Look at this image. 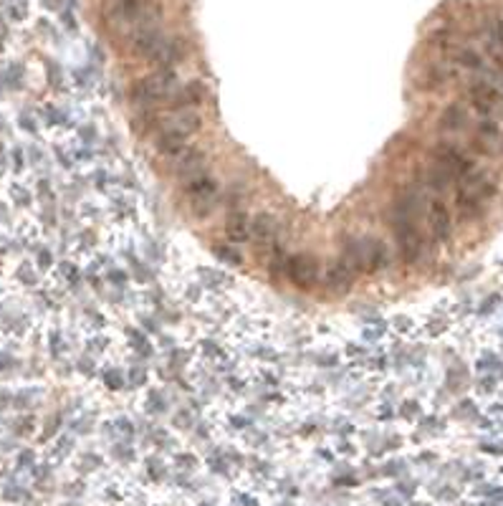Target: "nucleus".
<instances>
[{
  "mask_svg": "<svg viewBox=\"0 0 503 506\" xmlns=\"http://www.w3.org/2000/svg\"><path fill=\"white\" fill-rule=\"evenodd\" d=\"M142 407H145L147 415H162V413H167L170 410V397L165 395L160 387H147Z\"/></svg>",
  "mask_w": 503,
  "mask_h": 506,
  "instance_id": "24",
  "label": "nucleus"
},
{
  "mask_svg": "<svg viewBox=\"0 0 503 506\" xmlns=\"http://www.w3.org/2000/svg\"><path fill=\"white\" fill-rule=\"evenodd\" d=\"M64 506H74V504H71V501H69V504H64Z\"/></svg>",
  "mask_w": 503,
  "mask_h": 506,
  "instance_id": "47",
  "label": "nucleus"
},
{
  "mask_svg": "<svg viewBox=\"0 0 503 506\" xmlns=\"http://www.w3.org/2000/svg\"><path fill=\"white\" fill-rule=\"evenodd\" d=\"M276 233H278V221L273 213H255L250 218V241L255 246H271L276 241Z\"/></svg>",
  "mask_w": 503,
  "mask_h": 506,
  "instance_id": "15",
  "label": "nucleus"
},
{
  "mask_svg": "<svg viewBox=\"0 0 503 506\" xmlns=\"http://www.w3.org/2000/svg\"><path fill=\"white\" fill-rule=\"evenodd\" d=\"M470 147H473V152L486 155V158L503 155V127L496 119H491V116H483L478 122V127H475V137L470 142Z\"/></svg>",
  "mask_w": 503,
  "mask_h": 506,
  "instance_id": "11",
  "label": "nucleus"
},
{
  "mask_svg": "<svg viewBox=\"0 0 503 506\" xmlns=\"http://www.w3.org/2000/svg\"><path fill=\"white\" fill-rule=\"evenodd\" d=\"M203 129V114L197 109L167 111V122L155 134V152L160 158L175 160L190 147V140Z\"/></svg>",
  "mask_w": 503,
  "mask_h": 506,
  "instance_id": "1",
  "label": "nucleus"
},
{
  "mask_svg": "<svg viewBox=\"0 0 503 506\" xmlns=\"http://www.w3.org/2000/svg\"><path fill=\"white\" fill-rule=\"evenodd\" d=\"M428 231L435 243H448L453 238V216L448 205L438 198L428 200Z\"/></svg>",
  "mask_w": 503,
  "mask_h": 506,
  "instance_id": "14",
  "label": "nucleus"
},
{
  "mask_svg": "<svg viewBox=\"0 0 503 506\" xmlns=\"http://www.w3.org/2000/svg\"><path fill=\"white\" fill-rule=\"evenodd\" d=\"M150 0H101V21L114 31H129Z\"/></svg>",
  "mask_w": 503,
  "mask_h": 506,
  "instance_id": "5",
  "label": "nucleus"
},
{
  "mask_svg": "<svg viewBox=\"0 0 503 506\" xmlns=\"http://www.w3.org/2000/svg\"><path fill=\"white\" fill-rule=\"evenodd\" d=\"M142 471H145V476L150 478L152 483H165L170 476H172V468H170V463L165 458H160V456L150 453L145 461H142Z\"/></svg>",
  "mask_w": 503,
  "mask_h": 506,
  "instance_id": "22",
  "label": "nucleus"
},
{
  "mask_svg": "<svg viewBox=\"0 0 503 506\" xmlns=\"http://www.w3.org/2000/svg\"><path fill=\"white\" fill-rule=\"evenodd\" d=\"M0 13H3L6 23H26L31 18V6L28 0H6L0 6Z\"/></svg>",
  "mask_w": 503,
  "mask_h": 506,
  "instance_id": "23",
  "label": "nucleus"
},
{
  "mask_svg": "<svg viewBox=\"0 0 503 506\" xmlns=\"http://www.w3.org/2000/svg\"><path fill=\"white\" fill-rule=\"evenodd\" d=\"M56 276L64 281L66 286H74V284H79V279H82V271L76 268V263L61 261V263H58V268H56Z\"/></svg>",
  "mask_w": 503,
  "mask_h": 506,
  "instance_id": "36",
  "label": "nucleus"
},
{
  "mask_svg": "<svg viewBox=\"0 0 503 506\" xmlns=\"http://www.w3.org/2000/svg\"><path fill=\"white\" fill-rule=\"evenodd\" d=\"M468 119H470L468 109L460 101H453L440 114V129L443 132H463V129L468 127Z\"/></svg>",
  "mask_w": 503,
  "mask_h": 506,
  "instance_id": "20",
  "label": "nucleus"
},
{
  "mask_svg": "<svg viewBox=\"0 0 503 506\" xmlns=\"http://www.w3.org/2000/svg\"><path fill=\"white\" fill-rule=\"evenodd\" d=\"M167 38L162 23H137L127 31V51L134 58L150 61L152 53L162 46V41Z\"/></svg>",
  "mask_w": 503,
  "mask_h": 506,
  "instance_id": "6",
  "label": "nucleus"
},
{
  "mask_svg": "<svg viewBox=\"0 0 503 506\" xmlns=\"http://www.w3.org/2000/svg\"><path fill=\"white\" fill-rule=\"evenodd\" d=\"M226 238L231 246H243L250 241V216L245 210H231V213H228Z\"/></svg>",
  "mask_w": 503,
  "mask_h": 506,
  "instance_id": "16",
  "label": "nucleus"
},
{
  "mask_svg": "<svg viewBox=\"0 0 503 506\" xmlns=\"http://www.w3.org/2000/svg\"><path fill=\"white\" fill-rule=\"evenodd\" d=\"M455 208H458V216H460V221H475V218L480 216V210H483V203L458 190L455 192Z\"/></svg>",
  "mask_w": 503,
  "mask_h": 506,
  "instance_id": "26",
  "label": "nucleus"
},
{
  "mask_svg": "<svg viewBox=\"0 0 503 506\" xmlns=\"http://www.w3.org/2000/svg\"><path fill=\"white\" fill-rule=\"evenodd\" d=\"M453 182H455V177H453L448 170H443L440 165H435V163H433V167L428 170V175H425V185H428L430 190H435V192L448 190Z\"/></svg>",
  "mask_w": 503,
  "mask_h": 506,
  "instance_id": "28",
  "label": "nucleus"
},
{
  "mask_svg": "<svg viewBox=\"0 0 503 506\" xmlns=\"http://www.w3.org/2000/svg\"><path fill=\"white\" fill-rule=\"evenodd\" d=\"M195 506H215V504H213V501H197Z\"/></svg>",
  "mask_w": 503,
  "mask_h": 506,
  "instance_id": "46",
  "label": "nucleus"
},
{
  "mask_svg": "<svg viewBox=\"0 0 503 506\" xmlns=\"http://www.w3.org/2000/svg\"><path fill=\"white\" fill-rule=\"evenodd\" d=\"M111 451H116V453H111V458L116 456L119 463H132V461H137V453H134V449L132 446H127V443H116Z\"/></svg>",
  "mask_w": 503,
  "mask_h": 506,
  "instance_id": "41",
  "label": "nucleus"
},
{
  "mask_svg": "<svg viewBox=\"0 0 503 506\" xmlns=\"http://www.w3.org/2000/svg\"><path fill=\"white\" fill-rule=\"evenodd\" d=\"M96 127L94 124H82V127L76 129V137L84 140V147H94V140H96Z\"/></svg>",
  "mask_w": 503,
  "mask_h": 506,
  "instance_id": "42",
  "label": "nucleus"
},
{
  "mask_svg": "<svg viewBox=\"0 0 503 506\" xmlns=\"http://www.w3.org/2000/svg\"><path fill=\"white\" fill-rule=\"evenodd\" d=\"M18 124H21L26 132H35V116L31 114V111H21V116H18Z\"/></svg>",
  "mask_w": 503,
  "mask_h": 506,
  "instance_id": "43",
  "label": "nucleus"
},
{
  "mask_svg": "<svg viewBox=\"0 0 503 506\" xmlns=\"http://www.w3.org/2000/svg\"><path fill=\"white\" fill-rule=\"evenodd\" d=\"M284 274L289 276V281L301 291H311L314 286L321 279V261H319L316 253H309V251H299V253H291L289 261H286Z\"/></svg>",
  "mask_w": 503,
  "mask_h": 506,
  "instance_id": "4",
  "label": "nucleus"
},
{
  "mask_svg": "<svg viewBox=\"0 0 503 506\" xmlns=\"http://www.w3.org/2000/svg\"><path fill=\"white\" fill-rule=\"evenodd\" d=\"M31 261L35 263V268H38V271H41L43 276L51 274L53 266H56V263H53V251H51V248H46V246H41V248H35V251H33V258H31Z\"/></svg>",
  "mask_w": 503,
  "mask_h": 506,
  "instance_id": "34",
  "label": "nucleus"
},
{
  "mask_svg": "<svg viewBox=\"0 0 503 506\" xmlns=\"http://www.w3.org/2000/svg\"><path fill=\"white\" fill-rule=\"evenodd\" d=\"M8 195H11V200H13V208L23 210V208H31V205H33V190L21 185V182H16V185L8 190Z\"/></svg>",
  "mask_w": 503,
  "mask_h": 506,
  "instance_id": "32",
  "label": "nucleus"
},
{
  "mask_svg": "<svg viewBox=\"0 0 503 506\" xmlns=\"http://www.w3.org/2000/svg\"><path fill=\"white\" fill-rule=\"evenodd\" d=\"M213 256L218 258L223 266H228V268H241L245 263V258H243V253L236 248V246H213Z\"/></svg>",
  "mask_w": 503,
  "mask_h": 506,
  "instance_id": "29",
  "label": "nucleus"
},
{
  "mask_svg": "<svg viewBox=\"0 0 503 506\" xmlns=\"http://www.w3.org/2000/svg\"><path fill=\"white\" fill-rule=\"evenodd\" d=\"M200 279H203V289H220V284H231V276L220 268H210V266H200Z\"/></svg>",
  "mask_w": 503,
  "mask_h": 506,
  "instance_id": "31",
  "label": "nucleus"
},
{
  "mask_svg": "<svg viewBox=\"0 0 503 506\" xmlns=\"http://www.w3.org/2000/svg\"><path fill=\"white\" fill-rule=\"evenodd\" d=\"M205 99H208V87H205L200 79H190V82L179 84L175 89V94L165 101L162 111H185V109H197L203 106Z\"/></svg>",
  "mask_w": 503,
  "mask_h": 506,
  "instance_id": "12",
  "label": "nucleus"
},
{
  "mask_svg": "<svg viewBox=\"0 0 503 506\" xmlns=\"http://www.w3.org/2000/svg\"><path fill=\"white\" fill-rule=\"evenodd\" d=\"M172 163H175L172 167L175 177H177L179 182H187L192 180V177H197V175L208 172V152H205L203 147L190 145L179 158H175Z\"/></svg>",
  "mask_w": 503,
  "mask_h": 506,
  "instance_id": "13",
  "label": "nucleus"
},
{
  "mask_svg": "<svg viewBox=\"0 0 503 506\" xmlns=\"http://www.w3.org/2000/svg\"><path fill=\"white\" fill-rule=\"evenodd\" d=\"M177 87H179L177 69H157L145 76H139V79H134V82L129 84L127 99L134 111H145V109L162 111L165 101L172 97Z\"/></svg>",
  "mask_w": 503,
  "mask_h": 506,
  "instance_id": "2",
  "label": "nucleus"
},
{
  "mask_svg": "<svg viewBox=\"0 0 503 506\" xmlns=\"http://www.w3.org/2000/svg\"><path fill=\"white\" fill-rule=\"evenodd\" d=\"M13 279H16L18 286H23V289H38V286L43 284V274L35 268V263L31 261V258H26V261L18 263Z\"/></svg>",
  "mask_w": 503,
  "mask_h": 506,
  "instance_id": "21",
  "label": "nucleus"
},
{
  "mask_svg": "<svg viewBox=\"0 0 503 506\" xmlns=\"http://www.w3.org/2000/svg\"><path fill=\"white\" fill-rule=\"evenodd\" d=\"M41 119H43V124H46V127H51V129H61V127H69L71 114L64 109V106L43 104V106H41Z\"/></svg>",
  "mask_w": 503,
  "mask_h": 506,
  "instance_id": "27",
  "label": "nucleus"
},
{
  "mask_svg": "<svg viewBox=\"0 0 503 506\" xmlns=\"http://www.w3.org/2000/svg\"><path fill=\"white\" fill-rule=\"evenodd\" d=\"M394 238H397V251L399 258L405 266H415L417 261L422 258V251H425V241H422V233L417 231L415 221H405L392 226Z\"/></svg>",
  "mask_w": 503,
  "mask_h": 506,
  "instance_id": "10",
  "label": "nucleus"
},
{
  "mask_svg": "<svg viewBox=\"0 0 503 506\" xmlns=\"http://www.w3.org/2000/svg\"><path fill=\"white\" fill-rule=\"evenodd\" d=\"M468 101L480 116H496L503 114V94L493 87L488 79H475L468 87Z\"/></svg>",
  "mask_w": 503,
  "mask_h": 506,
  "instance_id": "9",
  "label": "nucleus"
},
{
  "mask_svg": "<svg viewBox=\"0 0 503 506\" xmlns=\"http://www.w3.org/2000/svg\"><path fill=\"white\" fill-rule=\"evenodd\" d=\"M11 163L16 165V170H23V165H26V152L21 150V147H13V150H11Z\"/></svg>",
  "mask_w": 503,
  "mask_h": 506,
  "instance_id": "44",
  "label": "nucleus"
},
{
  "mask_svg": "<svg viewBox=\"0 0 503 506\" xmlns=\"http://www.w3.org/2000/svg\"><path fill=\"white\" fill-rule=\"evenodd\" d=\"M430 158H433L435 165H440L443 170H448L455 180H463L465 175L475 170L473 158L465 155V152H463L460 147L453 145V142H438V145L430 150Z\"/></svg>",
  "mask_w": 503,
  "mask_h": 506,
  "instance_id": "7",
  "label": "nucleus"
},
{
  "mask_svg": "<svg viewBox=\"0 0 503 506\" xmlns=\"http://www.w3.org/2000/svg\"><path fill=\"white\" fill-rule=\"evenodd\" d=\"M190 51H192L190 38H187V35H182V33H175V35H167V38H165L162 46L152 53V58L147 61V64L152 66V71H157V69H177V66L182 64L187 56H190Z\"/></svg>",
  "mask_w": 503,
  "mask_h": 506,
  "instance_id": "8",
  "label": "nucleus"
},
{
  "mask_svg": "<svg viewBox=\"0 0 503 506\" xmlns=\"http://www.w3.org/2000/svg\"><path fill=\"white\" fill-rule=\"evenodd\" d=\"M339 261L352 271L354 276L367 274L365 266V246H362V238H344L341 243V256Z\"/></svg>",
  "mask_w": 503,
  "mask_h": 506,
  "instance_id": "19",
  "label": "nucleus"
},
{
  "mask_svg": "<svg viewBox=\"0 0 503 506\" xmlns=\"http://www.w3.org/2000/svg\"><path fill=\"white\" fill-rule=\"evenodd\" d=\"M197 456L192 451H172V458H170V468L172 473H185V476H195L197 471Z\"/></svg>",
  "mask_w": 503,
  "mask_h": 506,
  "instance_id": "25",
  "label": "nucleus"
},
{
  "mask_svg": "<svg viewBox=\"0 0 503 506\" xmlns=\"http://www.w3.org/2000/svg\"><path fill=\"white\" fill-rule=\"evenodd\" d=\"M387 324H389V329H392V332L402 334V337H410V334L417 329V321L412 319L410 314H397V317H392V319H389Z\"/></svg>",
  "mask_w": 503,
  "mask_h": 506,
  "instance_id": "35",
  "label": "nucleus"
},
{
  "mask_svg": "<svg viewBox=\"0 0 503 506\" xmlns=\"http://www.w3.org/2000/svg\"><path fill=\"white\" fill-rule=\"evenodd\" d=\"M405 471H407V463L402 458H389L382 463L380 473L387 478H405Z\"/></svg>",
  "mask_w": 503,
  "mask_h": 506,
  "instance_id": "37",
  "label": "nucleus"
},
{
  "mask_svg": "<svg viewBox=\"0 0 503 506\" xmlns=\"http://www.w3.org/2000/svg\"><path fill=\"white\" fill-rule=\"evenodd\" d=\"M182 192H185L187 200H190V216L195 218V221H205V218L213 216L215 203H218V192H220V185L213 175L205 172V175L192 177V180L182 182Z\"/></svg>",
  "mask_w": 503,
  "mask_h": 506,
  "instance_id": "3",
  "label": "nucleus"
},
{
  "mask_svg": "<svg viewBox=\"0 0 503 506\" xmlns=\"http://www.w3.org/2000/svg\"><path fill=\"white\" fill-rule=\"evenodd\" d=\"M147 380H150V373L145 367H129L127 370V383L134 385V387H145Z\"/></svg>",
  "mask_w": 503,
  "mask_h": 506,
  "instance_id": "40",
  "label": "nucleus"
},
{
  "mask_svg": "<svg viewBox=\"0 0 503 506\" xmlns=\"http://www.w3.org/2000/svg\"><path fill=\"white\" fill-rule=\"evenodd\" d=\"M101 383L109 387V390H114V392H122L124 390V385H127V373L124 370H119V367H114V370H101Z\"/></svg>",
  "mask_w": 503,
  "mask_h": 506,
  "instance_id": "33",
  "label": "nucleus"
},
{
  "mask_svg": "<svg viewBox=\"0 0 503 506\" xmlns=\"http://www.w3.org/2000/svg\"><path fill=\"white\" fill-rule=\"evenodd\" d=\"M354 279H357V276H354L341 261H336V258L329 261V266L324 268V284H326V289L334 291V294H347V291L354 286Z\"/></svg>",
  "mask_w": 503,
  "mask_h": 506,
  "instance_id": "18",
  "label": "nucleus"
},
{
  "mask_svg": "<svg viewBox=\"0 0 503 506\" xmlns=\"http://www.w3.org/2000/svg\"><path fill=\"white\" fill-rule=\"evenodd\" d=\"M455 64L460 66V69H468V71H483L486 66H483V56H480L475 48H458L455 51Z\"/></svg>",
  "mask_w": 503,
  "mask_h": 506,
  "instance_id": "30",
  "label": "nucleus"
},
{
  "mask_svg": "<svg viewBox=\"0 0 503 506\" xmlns=\"http://www.w3.org/2000/svg\"><path fill=\"white\" fill-rule=\"evenodd\" d=\"M61 18H64V26H66L69 31H76V28H79V23H76V16H74L71 11H64V13H61Z\"/></svg>",
  "mask_w": 503,
  "mask_h": 506,
  "instance_id": "45",
  "label": "nucleus"
},
{
  "mask_svg": "<svg viewBox=\"0 0 503 506\" xmlns=\"http://www.w3.org/2000/svg\"><path fill=\"white\" fill-rule=\"evenodd\" d=\"M286 261H289V256H286V251H284V246H273L271 261H268V271H271V276H278V274H284V268H286Z\"/></svg>",
  "mask_w": 503,
  "mask_h": 506,
  "instance_id": "39",
  "label": "nucleus"
},
{
  "mask_svg": "<svg viewBox=\"0 0 503 506\" xmlns=\"http://www.w3.org/2000/svg\"><path fill=\"white\" fill-rule=\"evenodd\" d=\"M362 246H365L367 274H377V271H382V268H387L389 248L385 246V241L375 238V236H367V238H362Z\"/></svg>",
  "mask_w": 503,
  "mask_h": 506,
  "instance_id": "17",
  "label": "nucleus"
},
{
  "mask_svg": "<svg viewBox=\"0 0 503 506\" xmlns=\"http://www.w3.org/2000/svg\"><path fill=\"white\" fill-rule=\"evenodd\" d=\"M397 418H405L410 423H415V420L422 418V405L417 400H402L397 407Z\"/></svg>",
  "mask_w": 503,
  "mask_h": 506,
  "instance_id": "38",
  "label": "nucleus"
}]
</instances>
